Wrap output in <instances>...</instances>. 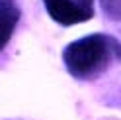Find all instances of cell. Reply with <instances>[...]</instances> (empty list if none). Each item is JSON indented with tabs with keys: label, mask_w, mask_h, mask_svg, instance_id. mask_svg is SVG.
Segmentation results:
<instances>
[{
	"label": "cell",
	"mask_w": 121,
	"mask_h": 120,
	"mask_svg": "<svg viewBox=\"0 0 121 120\" xmlns=\"http://www.w3.org/2000/svg\"><path fill=\"white\" fill-rule=\"evenodd\" d=\"M22 18V10L16 0H0V51L10 43L14 30Z\"/></svg>",
	"instance_id": "cell-3"
},
{
	"label": "cell",
	"mask_w": 121,
	"mask_h": 120,
	"mask_svg": "<svg viewBox=\"0 0 121 120\" xmlns=\"http://www.w3.org/2000/svg\"><path fill=\"white\" fill-rule=\"evenodd\" d=\"M66 73L76 81H94L121 63V41L108 34H90L63 49Z\"/></svg>",
	"instance_id": "cell-1"
},
{
	"label": "cell",
	"mask_w": 121,
	"mask_h": 120,
	"mask_svg": "<svg viewBox=\"0 0 121 120\" xmlns=\"http://www.w3.org/2000/svg\"><path fill=\"white\" fill-rule=\"evenodd\" d=\"M102 10L109 20L121 22V0H100Z\"/></svg>",
	"instance_id": "cell-4"
},
{
	"label": "cell",
	"mask_w": 121,
	"mask_h": 120,
	"mask_svg": "<svg viewBox=\"0 0 121 120\" xmlns=\"http://www.w3.org/2000/svg\"><path fill=\"white\" fill-rule=\"evenodd\" d=\"M49 18L60 26H74L92 20L94 10L80 6L76 0H43Z\"/></svg>",
	"instance_id": "cell-2"
},
{
	"label": "cell",
	"mask_w": 121,
	"mask_h": 120,
	"mask_svg": "<svg viewBox=\"0 0 121 120\" xmlns=\"http://www.w3.org/2000/svg\"><path fill=\"white\" fill-rule=\"evenodd\" d=\"M76 2L80 4V6H84V8H88V10H94V0H76Z\"/></svg>",
	"instance_id": "cell-5"
}]
</instances>
